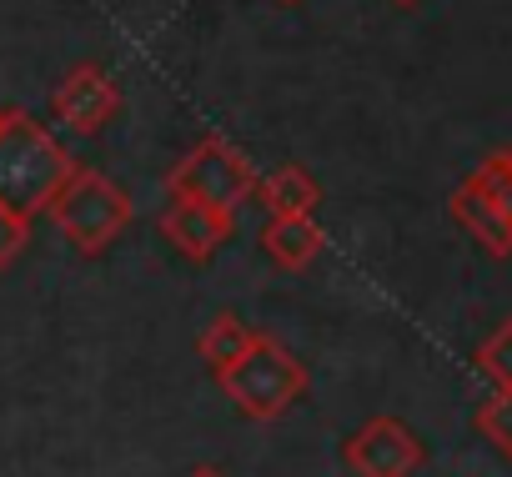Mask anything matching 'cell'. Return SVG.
Here are the masks:
<instances>
[{
    "label": "cell",
    "mask_w": 512,
    "mask_h": 477,
    "mask_svg": "<svg viewBox=\"0 0 512 477\" xmlns=\"http://www.w3.org/2000/svg\"><path fill=\"white\" fill-rule=\"evenodd\" d=\"M71 171L76 161L31 111H6L0 121V201L21 216H36L51 206Z\"/></svg>",
    "instance_id": "6da1fadb"
},
{
    "label": "cell",
    "mask_w": 512,
    "mask_h": 477,
    "mask_svg": "<svg viewBox=\"0 0 512 477\" xmlns=\"http://www.w3.org/2000/svg\"><path fill=\"white\" fill-rule=\"evenodd\" d=\"M216 387L226 392V402L246 417V422H277L302 392H307V367L267 332H256L251 347L226 362L221 372H211Z\"/></svg>",
    "instance_id": "7a4b0ae2"
},
{
    "label": "cell",
    "mask_w": 512,
    "mask_h": 477,
    "mask_svg": "<svg viewBox=\"0 0 512 477\" xmlns=\"http://www.w3.org/2000/svg\"><path fill=\"white\" fill-rule=\"evenodd\" d=\"M51 221H56V231L66 236V247L76 252V257H101L116 236L131 226V196L111 181V176H101V171H91V166H76L66 181H61V191L51 196Z\"/></svg>",
    "instance_id": "3957f363"
},
{
    "label": "cell",
    "mask_w": 512,
    "mask_h": 477,
    "mask_svg": "<svg viewBox=\"0 0 512 477\" xmlns=\"http://www.w3.org/2000/svg\"><path fill=\"white\" fill-rule=\"evenodd\" d=\"M166 191H171V201H196V206H211L221 216H236L241 201L256 191V171L236 146H226L221 136H206L201 146H191L171 166Z\"/></svg>",
    "instance_id": "277c9868"
},
{
    "label": "cell",
    "mask_w": 512,
    "mask_h": 477,
    "mask_svg": "<svg viewBox=\"0 0 512 477\" xmlns=\"http://www.w3.org/2000/svg\"><path fill=\"white\" fill-rule=\"evenodd\" d=\"M342 462L357 477H412L427 462V442L402 422V417H367L347 442H342Z\"/></svg>",
    "instance_id": "5b68a950"
},
{
    "label": "cell",
    "mask_w": 512,
    "mask_h": 477,
    "mask_svg": "<svg viewBox=\"0 0 512 477\" xmlns=\"http://www.w3.org/2000/svg\"><path fill=\"white\" fill-rule=\"evenodd\" d=\"M51 111H56V121H61L71 136H96V131L121 111V86L111 81L106 66L86 61V66L66 71V81H61L56 96H51Z\"/></svg>",
    "instance_id": "8992f818"
},
{
    "label": "cell",
    "mask_w": 512,
    "mask_h": 477,
    "mask_svg": "<svg viewBox=\"0 0 512 477\" xmlns=\"http://www.w3.org/2000/svg\"><path fill=\"white\" fill-rule=\"evenodd\" d=\"M236 231V216H221L211 206H196V201H171L161 211V236L196 267H206Z\"/></svg>",
    "instance_id": "52a82bcc"
},
{
    "label": "cell",
    "mask_w": 512,
    "mask_h": 477,
    "mask_svg": "<svg viewBox=\"0 0 512 477\" xmlns=\"http://www.w3.org/2000/svg\"><path fill=\"white\" fill-rule=\"evenodd\" d=\"M447 211H452V221L472 236L487 257H512V226L502 221V211H497L472 181H462V186L447 196Z\"/></svg>",
    "instance_id": "ba28073f"
},
{
    "label": "cell",
    "mask_w": 512,
    "mask_h": 477,
    "mask_svg": "<svg viewBox=\"0 0 512 477\" xmlns=\"http://www.w3.org/2000/svg\"><path fill=\"white\" fill-rule=\"evenodd\" d=\"M262 252L287 267V272H302L307 262H317L322 252V226L312 216H267L262 226Z\"/></svg>",
    "instance_id": "9c48e42d"
},
{
    "label": "cell",
    "mask_w": 512,
    "mask_h": 477,
    "mask_svg": "<svg viewBox=\"0 0 512 477\" xmlns=\"http://www.w3.org/2000/svg\"><path fill=\"white\" fill-rule=\"evenodd\" d=\"M256 186H262V201H267L272 216H312L317 201H322V186L302 166H282V171H272L267 181H256Z\"/></svg>",
    "instance_id": "30bf717a"
},
{
    "label": "cell",
    "mask_w": 512,
    "mask_h": 477,
    "mask_svg": "<svg viewBox=\"0 0 512 477\" xmlns=\"http://www.w3.org/2000/svg\"><path fill=\"white\" fill-rule=\"evenodd\" d=\"M251 337H256V327H251V322H241L236 312H221V317L201 332L196 352H201V362H206L211 372H221L226 362H236V357L251 347Z\"/></svg>",
    "instance_id": "8fae6325"
},
{
    "label": "cell",
    "mask_w": 512,
    "mask_h": 477,
    "mask_svg": "<svg viewBox=\"0 0 512 477\" xmlns=\"http://www.w3.org/2000/svg\"><path fill=\"white\" fill-rule=\"evenodd\" d=\"M467 181H472V186L502 211V221L512 226V151H492Z\"/></svg>",
    "instance_id": "7c38bea8"
},
{
    "label": "cell",
    "mask_w": 512,
    "mask_h": 477,
    "mask_svg": "<svg viewBox=\"0 0 512 477\" xmlns=\"http://www.w3.org/2000/svg\"><path fill=\"white\" fill-rule=\"evenodd\" d=\"M477 372L492 382V392H512V317L477 347Z\"/></svg>",
    "instance_id": "4fadbf2b"
},
{
    "label": "cell",
    "mask_w": 512,
    "mask_h": 477,
    "mask_svg": "<svg viewBox=\"0 0 512 477\" xmlns=\"http://www.w3.org/2000/svg\"><path fill=\"white\" fill-rule=\"evenodd\" d=\"M477 432L512 462V392H492V397L477 407Z\"/></svg>",
    "instance_id": "5bb4252c"
},
{
    "label": "cell",
    "mask_w": 512,
    "mask_h": 477,
    "mask_svg": "<svg viewBox=\"0 0 512 477\" xmlns=\"http://www.w3.org/2000/svg\"><path fill=\"white\" fill-rule=\"evenodd\" d=\"M26 236H31V216H21V211H11L6 201H0V272L21 257Z\"/></svg>",
    "instance_id": "9a60e30c"
},
{
    "label": "cell",
    "mask_w": 512,
    "mask_h": 477,
    "mask_svg": "<svg viewBox=\"0 0 512 477\" xmlns=\"http://www.w3.org/2000/svg\"><path fill=\"white\" fill-rule=\"evenodd\" d=\"M186 477H226L221 467H196V472H186Z\"/></svg>",
    "instance_id": "2e32d148"
},
{
    "label": "cell",
    "mask_w": 512,
    "mask_h": 477,
    "mask_svg": "<svg viewBox=\"0 0 512 477\" xmlns=\"http://www.w3.org/2000/svg\"><path fill=\"white\" fill-rule=\"evenodd\" d=\"M397 6H417V0H397Z\"/></svg>",
    "instance_id": "e0dca14e"
},
{
    "label": "cell",
    "mask_w": 512,
    "mask_h": 477,
    "mask_svg": "<svg viewBox=\"0 0 512 477\" xmlns=\"http://www.w3.org/2000/svg\"><path fill=\"white\" fill-rule=\"evenodd\" d=\"M6 111H11V106H0V121H6Z\"/></svg>",
    "instance_id": "ac0fdd59"
},
{
    "label": "cell",
    "mask_w": 512,
    "mask_h": 477,
    "mask_svg": "<svg viewBox=\"0 0 512 477\" xmlns=\"http://www.w3.org/2000/svg\"><path fill=\"white\" fill-rule=\"evenodd\" d=\"M287 6H292V0H287Z\"/></svg>",
    "instance_id": "d6986e66"
}]
</instances>
